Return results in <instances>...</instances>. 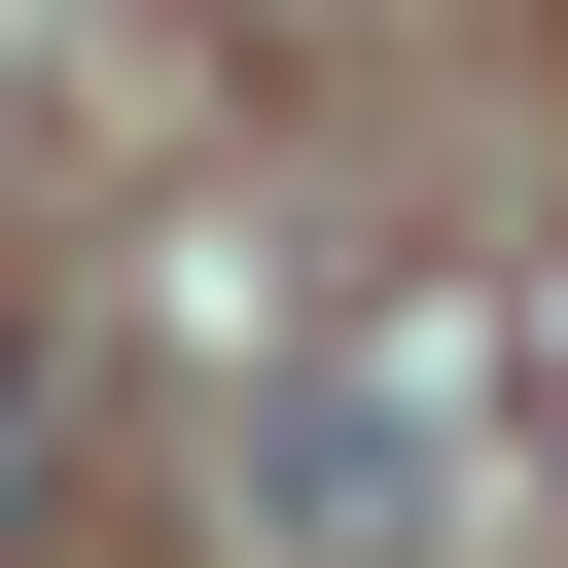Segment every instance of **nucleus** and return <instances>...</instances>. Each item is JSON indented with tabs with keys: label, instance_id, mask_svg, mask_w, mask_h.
<instances>
[{
	"label": "nucleus",
	"instance_id": "nucleus-1",
	"mask_svg": "<svg viewBox=\"0 0 568 568\" xmlns=\"http://www.w3.org/2000/svg\"><path fill=\"white\" fill-rule=\"evenodd\" d=\"M426 497H462V390L426 355H284L248 390V568H426Z\"/></svg>",
	"mask_w": 568,
	"mask_h": 568
},
{
	"label": "nucleus",
	"instance_id": "nucleus-2",
	"mask_svg": "<svg viewBox=\"0 0 568 568\" xmlns=\"http://www.w3.org/2000/svg\"><path fill=\"white\" fill-rule=\"evenodd\" d=\"M0 532H36V320H0Z\"/></svg>",
	"mask_w": 568,
	"mask_h": 568
}]
</instances>
